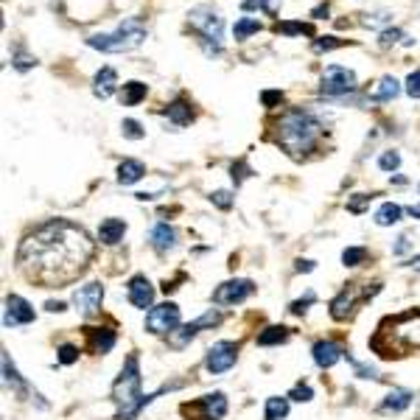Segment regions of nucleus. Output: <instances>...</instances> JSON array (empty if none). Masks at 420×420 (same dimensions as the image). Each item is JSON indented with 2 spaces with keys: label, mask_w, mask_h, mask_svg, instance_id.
I'll return each instance as SVG.
<instances>
[{
  "label": "nucleus",
  "mask_w": 420,
  "mask_h": 420,
  "mask_svg": "<svg viewBox=\"0 0 420 420\" xmlns=\"http://www.w3.org/2000/svg\"><path fill=\"white\" fill-rule=\"evenodd\" d=\"M93 261L90 236L73 222L53 219L23 238L17 263L42 289H62L79 280Z\"/></svg>",
  "instance_id": "obj_1"
},
{
  "label": "nucleus",
  "mask_w": 420,
  "mask_h": 420,
  "mask_svg": "<svg viewBox=\"0 0 420 420\" xmlns=\"http://www.w3.org/2000/svg\"><path fill=\"white\" fill-rule=\"evenodd\" d=\"M370 347L381 359L420 353V311H406V314L384 320L376 336L370 339Z\"/></svg>",
  "instance_id": "obj_2"
},
{
  "label": "nucleus",
  "mask_w": 420,
  "mask_h": 420,
  "mask_svg": "<svg viewBox=\"0 0 420 420\" xmlns=\"http://www.w3.org/2000/svg\"><path fill=\"white\" fill-rule=\"evenodd\" d=\"M320 134H322V121L308 110H289L277 121V143L295 160L317 149Z\"/></svg>",
  "instance_id": "obj_3"
},
{
  "label": "nucleus",
  "mask_w": 420,
  "mask_h": 420,
  "mask_svg": "<svg viewBox=\"0 0 420 420\" xmlns=\"http://www.w3.org/2000/svg\"><path fill=\"white\" fill-rule=\"evenodd\" d=\"M152 398L155 395H143V390H140V365H137V356L132 353L123 362V370L112 384V401L118 403V420H134L137 412Z\"/></svg>",
  "instance_id": "obj_4"
},
{
  "label": "nucleus",
  "mask_w": 420,
  "mask_h": 420,
  "mask_svg": "<svg viewBox=\"0 0 420 420\" xmlns=\"http://www.w3.org/2000/svg\"><path fill=\"white\" fill-rule=\"evenodd\" d=\"M146 34L149 31H146L143 23H140L137 17H129L112 34H93V37H87V45L96 48V51H104V53H123V51H132L137 45H143Z\"/></svg>",
  "instance_id": "obj_5"
},
{
  "label": "nucleus",
  "mask_w": 420,
  "mask_h": 420,
  "mask_svg": "<svg viewBox=\"0 0 420 420\" xmlns=\"http://www.w3.org/2000/svg\"><path fill=\"white\" fill-rule=\"evenodd\" d=\"M191 28L199 34V42L204 45L207 53H222V37H225V20L219 17V12H213L210 6H196L191 15Z\"/></svg>",
  "instance_id": "obj_6"
},
{
  "label": "nucleus",
  "mask_w": 420,
  "mask_h": 420,
  "mask_svg": "<svg viewBox=\"0 0 420 420\" xmlns=\"http://www.w3.org/2000/svg\"><path fill=\"white\" fill-rule=\"evenodd\" d=\"M320 87H322V93L328 98H342V96L356 90V73H353V70H347V67L331 64V67H325Z\"/></svg>",
  "instance_id": "obj_7"
},
{
  "label": "nucleus",
  "mask_w": 420,
  "mask_h": 420,
  "mask_svg": "<svg viewBox=\"0 0 420 420\" xmlns=\"http://www.w3.org/2000/svg\"><path fill=\"white\" fill-rule=\"evenodd\" d=\"M182 412L191 414L193 420H222L227 414V398L225 392H210L202 395L196 403H185Z\"/></svg>",
  "instance_id": "obj_8"
},
{
  "label": "nucleus",
  "mask_w": 420,
  "mask_h": 420,
  "mask_svg": "<svg viewBox=\"0 0 420 420\" xmlns=\"http://www.w3.org/2000/svg\"><path fill=\"white\" fill-rule=\"evenodd\" d=\"M238 359V344L236 342H216L213 347L207 350V356H204V367L207 373H227Z\"/></svg>",
  "instance_id": "obj_9"
},
{
  "label": "nucleus",
  "mask_w": 420,
  "mask_h": 420,
  "mask_svg": "<svg viewBox=\"0 0 420 420\" xmlns=\"http://www.w3.org/2000/svg\"><path fill=\"white\" fill-rule=\"evenodd\" d=\"M180 325V306L174 303H163V306H155L149 314H146V331L149 333H171L174 328Z\"/></svg>",
  "instance_id": "obj_10"
},
{
  "label": "nucleus",
  "mask_w": 420,
  "mask_h": 420,
  "mask_svg": "<svg viewBox=\"0 0 420 420\" xmlns=\"http://www.w3.org/2000/svg\"><path fill=\"white\" fill-rule=\"evenodd\" d=\"M216 322H222V314L219 311H207L204 317H199L196 322H188V325H180V328H174L171 333H168V344L171 347H177V350H182L202 328H207V325H216Z\"/></svg>",
  "instance_id": "obj_11"
},
{
  "label": "nucleus",
  "mask_w": 420,
  "mask_h": 420,
  "mask_svg": "<svg viewBox=\"0 0 420 420\" xmlns=\"http://www.w3.org/2000/svg\"><path fill=\"white\" fill-rule=\"evenodd\" d=\"M101 300H104L101 283H87V286H79L73 292V306L79 308L82 317H96L101 311Z\"/></svg>",
  "instance_id": "obj_12"
},
{
  "label": "nucleus",
  "mask_w": 420,
  "mask_h": 420,
  "mask_svg": "<svg viewBox=\"0 0 420 420\" xmlns=\"http://www.w3.org/2000/svg\"><path fill=\"white\" fill-rule=\"evenodd\" d=\"M252 292H255L252 280H227V283H222V286L213 292V300H216L219 306H236V303H244Z\"/></svg>",
  "instance_id": "obj_13"
},
{
  "label": "nucleus",
  "mask_w": 420,
  "mask_h": 420,
  "mask_svg": "<svg viewBox=\"0 0 420 420\" xmlns=\"http://www.w3.org/2000/svg\"><path fill=\"white\" fill-rule=\"evenodd\" d=\"M126 295H129V303H132L134 308H143V311L152 308V303H155V286L149 283L143 274H134V277L129 280Z\"/></svg>",
  "instance_id": "obj_14"
},
{
  "label": "nucleus",
  "mask_w": 420,
  "mask_h": 420,
  "mask_svg": "<svg viewBox=\"0 0 420 420\" xmlns=\"http://www.w3.org/2000/svg\"><path fill=\"white\" fill-rule=\"evenodd\" d=\"M34 308H31V303L28 300H23V297H17V295H9L6 297V317H3V322L6 325H28V322H34Z\"/></svg>",
  "instance_id": "obj_15"
},
{
  "label": "nucleus",
  "mask_w": 420,
  "mask_h": 420,
  "mask_svg": "<svg viewBox=\"0 0 420 420\" xmlns=\"http://www.w3.org/2000/svg\"><path fill=\"white\" fill-rule=\"evenodd\" d=\"M356 300H359L356 283H350L347 289H342V292L331 300V317H333V320H347L350 311H353V306H356Z\"/></svg>",
  "instance_id": "obj_16"
},
{
  "label": "nucleus",
  "mask_w": 420,
  "mask_h": 420,
  "mask_svg": "<svg viewBox=\"0 0 420 420\" xmlns=\"http://www.w3.org/2000/svg\"><path fill=\"white\" fill-rule=\"evenodd\" d=\"M314 362H317V367H322V370H328V367H333L339 359H342V344H336V342H331V339H325V342H317L314 344Z\"/></svg>",
  "instance_id": "obj_17"
},
{
  "label": "nucleus",
  "mask_w": 420,
  "mask_h": 420,
  "mask_svg": "<svg viewBox=\"0 0 420 420\" xmlns=\"http://www.w3.org/2000/svg\"><path fill=\"white\" fill-rule=\"evenodd\" d=\"M149 241H152V247H155L157 252H168V250H174V244H177V233H174V227H168L166 222H160V225L152 227Z\"/></svg>",
  "instance_id": "obj_18"
},
{
  "label": "nucleus",
  "mask_w": 420,
  "mask_h": 420,
  "mask_svg": "<svg viewBox=\"0 0 420 420\" xmlns=\"http://www.w3.org/2000/svg\"><path fill=\"white\" fill-rule=\"evenodd\" d=\"M115 85H118V76H115L112 67H101L98 73L93 76V93L98 98H110L115 93Z\"/></svg>",
  "instance_id": "obj_19"
},
{
  "label": "nucleus",
  "mask_w": 420,
  "mask_h": 420,
  "mask_svg": "<svg viewBox=\"0 0 420 420\" xmlns=\"http://www.w3.org/2000/svg\"><path fill=\"white\" fill-rule=\"evenodd\" d=\"M166 118L174 123V126H188L193 121V107L185 101V98H177L166 107Z\"/></svg>",
  "instance_id": "obj_20"
},
{
  "label": "nucleus",
  "mask_w": 420,
  "mask_h": 420,
  "mask_svg": "<svg viewBox=\"0 0 420 420\" xmlns=\"http://www.w3.org/2000/svg\"><path fill=\"white\" fill-rule=\"evenodd\" d=\"M87 339H90V350H93V353H110L112 344H115V333L110 328H90Z\"/></svg>",
  "instance_id": "obj_21"
},
{
  "label": "nucleus",
  "mask_w": 420,
  "mask_h": 420,
  "mask_svg": "<svg viewBox=\"0 0 420 420\" xmlns=\"http://www.w3.org/2000/svg\"><path fill=\"white\" fill-rule=\"evenodd\" d=\"M123 233H126V222H121V219H107V222H101V227H98V241L107 244V247H112V244H118V241L123 238Z\"/></svg>",
  "instance_id": "obj_22"
},
{
  "label": "nucleus",
  "mask_w": 420,
  "mask_h": 420,
  "mask_svg": "<svg viewBox=\"0 0 420 420\" xmlns=\"http://www.w3.org/2000/svg\"><path fill=\"white\" fill-rule=\"evenodd\" d=\"M412 403V392L409 390H392L387 398H384V403L378 406V412H384V414H398V412H403L406 406Z\"/></svg>",
  "instance_id": "obj_23"
},
{
  "label": "nucleus",
  "mask_w": 420,
  "mask_h": 420,
  "mask_svg": "<svg viewBox=\"0 0 420 420\" xmlns=\"http://www.w3.org/2000/svg\"><path fill=\"white\" fill-rule=\"evenodd\" d=\"M143 174H146V166L137 163V160H123L118 166V182L121 185H134V182L143 180Z\"/></svg>",
  "instance_id": "obj_24"
},
{
  "label": "nucleus",
  "mask_w": 420,
  "mask_h": 420,
  "mask_svg": "<svg viewBox=\"0 0 420 420\" xmlns=\"http://www.w3.org/2000/svg\"><path fill=\"white\" fill-rule=\"evenodd\" d=\"M401 204H395V202H384L378 210H376V225L378 227H392V225H398L401 222Z\"/></svg>",
  "instance_id": "obj_25"
},
{
  "label": "nucleus",
  "mask_w": 420,
  "mask_h": 420,
  "mask_svg": "<svg viewBox=\"0 0 420 420\" xmlns=\"http://www.w3.org/2000/svg\"><path fill=\"white\" fill-rule=\"evenodd\" d=\"M146 98V85L143 82H126L121 90V104L123 107H134Z\"/></svg>",
  "instance_id": "obj_26"
},
{
  "label": "nucleus",
  "mask_w": 420,
  "mask_h": 420,
  "mask_svg": "<svg viewBox=\"0 0 420 420\" xmlns=\"http://www.w3.org/2000/svg\"><path fill=\"white\" fill-rule=\"evenodd\" d=\"M3 378H6V384L17 392V395H26L28 392V384L20 378V373H17V367L9 362V353H3Z\"/></svg>",
  "instance_id": "obj_27"
},
{
  "label": "nucleus",
  "mask_w": 420,
  "mask_h": 420,
  "mask_svg": "<svg viewBox=\"0 0 420 420\" xmlns=\"http://www.w3.org/2000/svg\"><path fill=\"white\" fill-rule=\"evenodd\" d=\"M398 93H401V85H398L392 76H384V79L376 85V90H373L370 98H373V101H392Z\"/></svg>",
  "instance_id": "obj_28"
},
{
  "label": "nucleus",
  "mask_w": 420,
  "mask_h": 420,
  "mask_svg": "<svg viewBox=\"0 0 420 420\" xmlns=\"http://www.w3.org/2000/svg\"><path fill=\"white\" fill-rule=\"evenodd\" d=\"M286 339H289V328H283V325H269V328L258 336V344L269 347V344H280V342H286Z\"/></svg>",
  "instance_id": "obj_29"
},
{
  "label": "nucleus",
  "mask_w": 420,
  "mask_h": 420,
  "mask_svg": "<svg viewBox=\"0 0 420 420\" xmlns=\"http://www.w3.org/2000/svg\"><path fill=\"white\" fill-rule=\"evenodd\" d=\"M289 414V398H266V420H283Z\"/></svg>",
  "instance_id": "obj_30"
},
{
  "label": "nucleus",
  "mask_w": 420,
  "mask_h": 420,
  "mask_svg": "<svg viewBox=\"0 0 420 420\" xmlns=\"http://www.w3.org/2000/svg\"><path fill=\"white\" fill-rule=\"evenodd\" d=\"M258 31H261V23H258L255 17H241V20L233 26L236 40H247L250 34H258Z\"/></svg>",
  "instance_id": "obj_31"
},
{
  "label": "nucleus",
  "mask_w": 420,
  "mask_h": 420,
  "mask_svg": "<svg viewBox=\"0 0 420 420\" xmlns=\"http://www.w3.org/2000/svg\"><path fill=\"white\" fill-rule=\"evenodd\" d=\"M367 261V250L365 247H347L344 252H342V263L344 266H359V263H365Z\"/></svg>",
  "instance_id": "obj_32"
},
{
  "label": "nucleus",
  "mask_w": 420,
  "mask_h": 420,
  "mask_svg": "<svg viewBox=\"0 0 420 420\" xmlns=\"http://www.w3.org/2000/svg\"><path fill=\"white\" fill-rule=\"evenodd\" d=\"M277 31H280V34H286V37H295V34H306V37H311V34H314V28H311L308 23H280V26H277Z\"/></svg>",
  "instance_id": "obj_33"
},
{
  "label": "nucleus",
  "mask_w": 420,
  "mask_h": 420,
  "mask_svg": "<svg viewBox=\"0 0 420 420\" xmlns=\"http://www.w3.org/2000/svg\"><path fill=\"white\" fill-rule=\"evenodd\" d=\"M370 202H373V196H367V193H356L353 199H347V210H350V213H365V210L370 207Z\"/></svg>",
  "instance_id": "obj_34"
},
{
  "label": "nucleus",
  "mask_w": 420,
  "mask_h": 420,
  "mask_svg": "<svg viewBox=\"0 0 420 420\" xmlns=\"http://www.w3.org/2000/svg\"><path fill=\"white\" fill-rule=\"evenodd\" d=\"M121 132H123V137H129V140H140V137H143V126H140L137 121H132V118H126V121L121 123Z\"/></svg>",
  "instance_id": "obj_35"
},
{
  "label": "nucleus",
  "mask_w": 420,
  "mask_h": 420,
  "mask_svg": "<svg viewBox=\"0 0 420 420\" xmlns=\"http://www.w3.org/2000/svg\"><path fill=\"white\" fill-rule=\"evenodd\" d=\"M342 42L336 40V37H320V40H314L311 42V51L314 53H325V51H333V48H339Z\"/></svg>",
  "instance_id": "obj_36"
},
{
  "label": "nucleus",
  "mask_w": 420,
  "mask_h": 420,
  "mask_svg": "<svg viewBox=\"0 0 420 420\" xmlns=\"http://www.w3.org/2000/svg\"><path fill=\"white\" fill-rule=\"evenodd\" d=\"M59 362H62V365H73V362H79V347H73V344H62V347H59Z\"/></svg>",
  "instance_id": "obj_37"
},
{
  "label": "nucleus",
  "mask_w": 420,
  "mask_h": 420,
  "mask_svg": "<svg viewBox=\"0 0 420 420\" xmlns=\"http://www.w3.org/2000/svg\"><path fill=\"white\" fill-rule=\"evenodd\" d=\"M37 64V59L31 56V53H26V51H17L15 53V67L20 70V73H26V70H31Z\"/></svg>",
  "instance_id": "obj_38"
},
{
  "label": "nucleus",
  "mask_w": 420,
  "mask_h": 420,
  "mask_svg": "<svg viewBox=\"0 0 420 420\" xmlns=\"http://www.w3.org/2000/svg\"><path fill=\"white\" fill-rule=\"evenodd\" d=\"M210 202H213L216 207H222V210H230L233 207V193L230 191H216V193H210Z\"/></svg>",
  "instance_id": "obj_39"
},
{
  "label": "nucleus",
  "mask_w": 420,
  "mask_h": 420,
  "mask_svg": "<svg viewBox=\"0 0 420 420\" xmlns=\"http://www.w3.org/2000/svg\"><path fill=\"white\" fill-rule=\"evenodd\" d=\"M390 17H392L390 12H376V15H365V20H362V23H365L367 28H378V26L390 23Z\"/></svg>",
  "instance_id": "obj_40"
},
{
  "label": "nucleus",
  "mask_w": 420,
  "mask_h": 420,
  "mask_svg": "<svg viewBox=\"0 0 420 420\" xmlns=\"http://www.w3.org/2000/svg\"><path fill=\"white\" fill-rule=\"evenodd\" d=\"M378 166H381L384 171H395V168L401 166V155H398V152H384L381 160H378Z\"/></svg>",
  "instance_id": "obj_41"
},
{
  "label": "nucleus",
  "mask_w": 420,
  "mask_h": 420,
  "mask_svg": "<svg viewBox=\"0 0 420 420\" xmlns=\"http://www.w3.org/2000/svg\"><path fill=\"white\" fill-rule=\"evenodd\" d=\"M289 398H292V401H300V403H306V401H311V398H314V390H311L308 384H297V387L289 392Z\"/></svg>",
  "instance_id": "obj_42"
},
{
  "label": "nucleus",
  "mask_w": 420,
  "mask_h": 420,
  "mask_svg": "<svg viewBox=\"0 0 420 420\" xmlns=\"http://www.w3.org/2000/svg\"><path fill=\"white\" fill-rule=\"evenodd\" d=\"M398 40L406 42V34L398 31V28H384V31H381V45H384V48H387V45H395Z\"/></svg>",
  "instance_id": "obj_43"
},
{
  "label": "nucleus",
  "mask_w": 420,
  "mask_h": 420,
  "mask_svg": "<svg viewBox=\"0 0 420 420\" xmlns=\"http://www.w3.org/2000/svg\"><path fill=\"white\" fill-rule=\"evenodd\" d=\"M406 93L412 98H420V70H414V73L406 76Z\"/></svg>",
  "instance_id": "obj_44"
},
{
  "label": "nucleus",
  "mask_w": 420,
  "mask_h": 420,
  "mask_svg": "<svg viewBox=\"0 0 420 420\" xmlns=\"http://www.w3.org/2000/svg\"><path fill=\"white\" fill-rule=\"evenodd\" d=\"M261 101H263V107H280V104H283V93H280V90H266V93H261Z\"/></svg>",
  "instance_id": "obj_45"
},
{
  "label": "nucleus",
  "mask_w": 420,
  "mask_h": 420,
  "mask_svg": "<svg viewBox=\"0 0 420 420\" xmlns=\"http://www.w3.org/2000/svg\"><path fill=\"white\" fill-rule=\"evenodd\" d=\"M230 174H233V180H236V182H244L252 171H250V166H247V163H233V166H230Z\"/></svg>",
  "instance_id": "obj_46"
},
{
  "label": "nucleus",
  "mask_w": 420,
  "mask_h": 420,
  "mask_svg": "<svg viewBox=\"0 0 420 420\" xmlns=\"http://www.w3.org/2000/svg\"><path fill=\"white\" fill-rule=\"evenodd\" d=\"M311 303H314V292H308V295H306V300H297V303H292V308H289V311L300 317V314H306V311H308V306H311Z\"/></svg>",
  "instance_id": "obj_47"
},
{
  "label": "nucleus",
  "mask_w": 420,
  "mask_h": 420,
  "mask_svg": "<svg viewBox=\"0 0 420 420\" xmlns=\"http://www.w3.org/2000/svg\"><path fill=\"white\" fill-rule=\"evenodd\" d=\"M353 367H356V373H359V378H378V373H376L373 367H365V365H359V362H353Z\"/></svg>",
  "instance_id": "obj_48"
},
{
  "label": "nucleus",
  "mask_w": 420,
  "mask_h": 420,
  "mask_svg": "<svg viewBox=\"0 0 420 420\" xmlns=\"http://www.w3.org/2000/svg\"><path fill=\"white\" fill-rule=\"evenodd\" d=\"M261 9L266 15H277L280 12V0H261Z\"/></svg>",
  "instance_id": "obj_49"
},
{
  "label": "nucleus",
  "mask_w": 420,
  "mask_h": 420,
  "mask_svg": "<svg viewBox=\"0 0 420 420\" xmlns=\"http://www.w3.org/2000/svg\"><path fill=\"white\" fill-rule=\"evenodd\" d=\"M409 247H412V244H409V238H406V236H401L392 252H395V255H403V252H409Z\"/></svg>",
  "instance_id": "obj_50"
},
{
  "label": "nucleus",
  "mask_w": 420,
  "mask_h": 420,
  "mask_svg": "<svg viewBox=\"0 0 420 420\" xmlns=\"http://www.w3.org/2000/svg\"><path fill=\"white\" fill-rule=\"evenodd\" d=\"M314 269V261H297V272H311Z\"/></svg>",
  "instance_id": "obj_51"
},
{
  "label": "nucleus",
  "mask_w": 420,
  "mask_h": 420,
  "mask_svg": "<svg viewBox=\"0 0 420 420\" xmlns=\"http://www.w3.org/2000/svg\"><path fill=\"white\" fill-rule=\"evenodd\" d=\"M45 308H48V311H56V314H59V311H64V303H59V300L53 303V300H51V303H48Z\"/></svg>",
  "instance_id": "obj_52"
},
{
  "label": "nucleus",
  "mask_w": 420,
  "mask_h": 420,
  "mask_svg": "<svg viewBox=\"0 0 420 420\" xmlns=\"http://www.w3.org/2000/svg\"><path fill=\"white\" fill-rule=\"evenodd\" d=\"M409 216H412V219H420V204H417V207H414V204L409 207Z\"/></svg>",
  "instance_id": "obj_53"
},
{
  "label": "nucleus",
  "mask_w": 420,
  "mask_h": 420,
  "mask_svg": "<svg viewBox=\"0 0 420 420\" xmlns=\"http://www.w3.org/2000/svg\"><path fill=\"white\" fill-rule=\"evenodd\" d=\"M320 15H328V6H320V9H314V17H320Z\"/></svg>",
  "instance_id": "obj_54"
},
{
  "label": "nucleus",
  "mask_w": 420,
  "mask_h": 420,
  "mask_svg": "<svg viewBox=\"0 0 420 420\" xmlns=\"http://www.w3.org/2000/svg\"><path fill=\"white\" fill-rule=\"evenodd\" d=\"M412 266H414V269L420 272V255H414V258H412Z\"/></svg>",
  "instance_id": "obj_55"
}]
</instances>
